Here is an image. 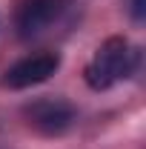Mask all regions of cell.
<instances>
[{"label":"cell","mask_w":146,"mask_h":149,"mask_svg":"<svg viewBox=\"0 0 146 149\" xmlns=\"http://www.w3.org/2000/svg\"><path fill=\"white\" fill-rule=\"evenodd\" d=\"M135 57H138V52L132 49V43L126 37H109V40H103L97 46L95 57L89 60V66H86V83L92 89H97V92L115 86L117 80H123V77L132 74Z\"/></svg>","instance_id":"obj_1"},{"label":"cell","mask_w":146,"mask_h":149,"mask_svg":"<svg viewBox=\"0 0 146 149\" xmlns=\"http://www.w3.org/2000/svg\"><path fill=\"white\" fill-rule=\"evenodd\" d=\"M26 118L43 135H60L72 126L74 109L69 100H60V97H37L35 103L26 106Z\"/></svg>","instance_id":"obj_2"},{"label":"cell","mask_w":146,"mask_h":149,"mask_svg":"<svg viewBox=\"0 0 146 149\" xmlns=\"http://www.w3.org/2000/svg\"><path fill=\"white\" fill-rule=\"evenodd\" d=\"M57 66H60V57L55 52H40V55H29L17 60L6 77H3V83L9 86V89H29V86H37V83H43V80H49L52 74L57 72Z\"/></svg>","instance_id":"obj_3"},{"label":"cell","mask_w":146,"mask_h":149,"mask_svg":"<svg viewBox=\"0 0 146 149\" xmlns=\"http://www.w3.org/2000/svg\"><path fill=\"white\" fill-rule=\"evenodd\" d=\"M66 9V0H23L17 9V32L23 37L40 35Z\"/></svg>","instance_id":"obj_4"},{"label":"cell","mask_w":146,"mask_h":149,"mask_svg":"<svg viewBox=\"0 0 146 149\" xmlns=\"http://www.w3.org/2000/svg\"><path fill=\"white\" fill-rule=\"evenodd\" d=\"M132 12H135V17H138V20L143 17V0H132Z\"/></svg>","instance_id":"obj_5"}]
</instances>
